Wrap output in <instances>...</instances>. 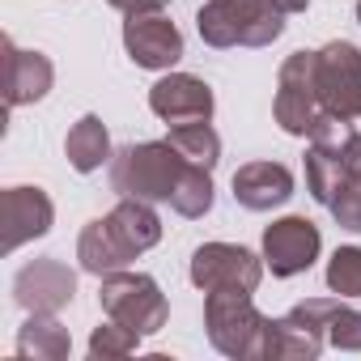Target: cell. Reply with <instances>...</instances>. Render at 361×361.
<instances>
[{
    "mask_svg": "<svg viewBox=\"0 0 361 361\" xmlns=\"http://www.w3.org/2000/svg\"><path fill=\"white\" fill-rule=\"evenodd\" d=\"M98 302H102V314L106 319H119L123 327L140 331V336H153L166 327L170 319V302L161 293V285L149 276V272H106L102 285H98Z\"/></svg>",
    "mask_w": 361,
    "mask_h": 361,
    "instance_id": "5",
    "label": "cell"
},
{
    "mask_svg": "<svg viewBox=\"0 0 361 361\" xmlns=\"http://www.w3.org/2000/svg\"><path fill=\"white\" fill-rule=\"evenodd\" d=\"M319 251H323V234L306 217H281L264 230V264L272 268V276L310 272Z\"/></svg>",
    "mask_w": 361,
    "mask_h": 361,
    "instance_id": "12",
    "label": "cell"
},
{
    "mask_svg": "<svg viewBox=\"0 0 361 361\" xmlns=\"http://www.w3.org/2000/svg\"><path fill=\"white\" fill-rule=\"evenodd\" d=\"M314 81L319 102L331 115L361 119V47L348 39H331L314 51Z\"/></svg>",
    "mask_w": 361,
    "mask_h": 361,
    "instance_id": "8",
    "label": "cell"
},
{
    "mask_svg": "<svg viewBox=\"0 0 361 361\" xmlns=\"http://www.w3.org/2000/svg\"><path fill=\"white\" fill-rule=\"evenodd\" d=\"M178 153H183L192 166H204V170H213L217 161H221V136H217V128H213V119H196V123H174L170 128V136H166Z\"/></svg>",
    "mask_w": 361,
    "mask_h": 361,
    "instance_id": "19",
    "label": "cell"
},
{
    "mask_svg": "<svg viewBox=\"0 0 361 361\" xmlns=\"http://www.w3.org/2000/svg\"><path fill=\"white\" fill-rule=\"evenodd\" d=\"M51 81H56V68L43 51H26L13 39H5V102H9V111L47 98Z\"/></svg>",
    "mask_w": 361,
    "mask_h": 361,
    "instance_id": "16",
    "label": "cell"
},
{
    "mask_svg": "<svg viewBox=\"0 0 361 361\" xmlns=\"http://www.w3.org/2000/svg\"><path fill=\"white\" fill-rule=\"evenodd\" d=\"M344 166H348V174L357 178V188H361V132L353 136V145H348V153H344Z\"/></svg>",
    "mask_w": 361,
    "mask_h": 361,
    "instance_id": "26",
    "label": "cell"
},
{
    "mask_svg": "<svg viewBox=\"0 0 361 361\" xmlns=\"http://www.w3.org/2000/svg\"><path fill=\"white\" fill-rule=\"evenodd\" d=\"M64 157H68V166L77 170V174H94V170H102L115 153H111V132H106V123L98 119V115H81L73 128H68V136H64Z\"/></svg>",
    "mask_w": 361,
    "mask_h": 361,
    "instance_id": "17",
    "label": "cell"
},
{
    "mask_svg": "<svg viewBox=\"0 0 361 361\" xmlns=\"http://www.w3.org/2000/svg\"><path fill=\"white\" fill-rule=\"evenodd\" d=\"M276 9H285V13H306L310 0H276Z\"/></svg>",
    "mask_w": 361,
    "mask_h": 361,
    "instance_id": "27",
    "label": "cell"
},
{
    "mask_svg": "<svg viewBox=\"0 0 361 361\" xmlns=\"http://www.w3.org/2000/svg\"><path fill=\"white\" fill-rule=\"evenodd\" d=\"M188 276L204 293H213V289L255 293L264 281V255H255L251 247H238V243H204V247H196Z\"/></svg>",
    "mask_w": 361,
    "mask_h": 361,
    "instance_id": "9",
    "label": "cell"
},
{
    "mask_svg": "<svg viewBox=\"0 0 361 361\" xmlns=\"http://www.w3.org/2000/svg\"><path fill=\"white\" fill-rule=\"evenodd\" d=\"M149 111L174 128V123H196V119H213L217 98L209 90V81L192 77V73H166L161 81L149 85Z\"/></svg>",
    "mask_w": 361,
    "mask_h": 361,
    "instance_id": "13",
    "label": "cell"
},
{
    "mask_svg": "<svg viewBox=\"0 0 361 361\" xmlns=\"http://www.w3.org/2000/svg\"><path fill=\"white\" fill-rule=\"evenodd\" d=\"M285 9L276 0H209L196 13V30L209 47H268L285 35Z\"/></svg>",
    "mask_w": 361,
    "mask_h": 361,
    "instance_id": "3",
    "label": "cell"
},
{
    "mask_svg": "<svg viewBox=\"0 0 361 361\" xmlns=\"http://www.w3.org/2000/svg\"><path fill=\"white\" fill-rule=\"evenodd\" d=\"M293 196V170L285 161H247L234 170V200L251 213L281 209Z\"/></svg>",
    "mask_w": 361,
    "mask_h": 361,
    "instance_id": "15",
    "label": "cell"
},
{
    "mask_svg": "<svg viewBox=\"0 0 361 361\" xmlns=\"http://www.w3.org/2000/svg\"><path fill=\"white\" fill-rule=\"evenodd\" d=\"M73 298H77V272L56 255L22 264L13 276V302L26 314H60Z\"/></svg>",
    "mask_w": 361,
    "mask_h": 361,
    "instance_id": "10",
    "label": "cell"
},
{
    "mask_svg": "<svg viewBox=\"0 0 361 361\" xmlns=\"http://www.w3.org/2000/svg\"><path fill=\"white\" fill-rule=\"evenodd\" d=\"M268 314L243 289H213L204 298V327L217 353L234 361H264L268 348Z\"/></svg>",
    "mask_w": 361,
    "mask_h": 361,
    "instance_id": "4",
    "label": "cell"
},
{
    "mask_svg": "<svg viewBox=\"0 0 361 361\" xmlns=\"http://www.w3.org/2000/svg\"><path fill=\"white\" fill-rule=\"evenodd\" d=\"M73 353V331L56 314H30L18 331V357L22 361H64Z\"/></svg>",
    "mask_w": 361,
    "mask_h": 361,
    "instance_id": "18",
    "label": "cell"
},
{
    "mask_svg": "<svg viewBox=\"0 0 361 361\" xmlns=\"http://www.w3.org/2000/svg\"><path fill=\"white\" fill-rule=\"evenodd\" d=\"M106 5L132 18V13H161V9L170 5V0H106Z\"/></svg>",
    "mask_w": 361,
    "mask_h": 361,
    "instance_id": "25",
    "label": "cell"
},
{
    "mask_svg": "<svg viewBox=\"0 0 361 361\" xmlns=\"http://www.w3.org/2000/svg\"><path fill=\"white\" fill-rule=\"evenodd\" d=\"M344 298H306L289 314L268 323L264 361H314L327 344V323Z\"/></svg>",
    "mask_w": 361,
    "mask_h": 361,
    "instance_id": "6",
    "label": "cell"
},
{
    "mask_svg": "<svg viewBox=\"0 0 361 361\" xmlns=\"http://www.w3.org/2000/svg\"><path fill=\"white\" fill-rule=\"evenodd\" d=\"M140 348V331L123 327L119 319H106L90 331V357L94 361H106V357H132Z\"/></svg>",
    "mask_w": 361,
    "mask_h": 361,
    "instance_id": "22",
    "label": "cell"
},
{
    "mask_svg": "<svg viewBox=\"0 0 361 361\" xmlns=\"http://www.w3.org/2000/svg\"><path fill=\"white\" fill-rule=\"evenodd\" d=\"M170 209H174L178 217H188V221L204 217V213L213 209V170H204V166H188V174H183V183H178Z\"/></svg>",
    "mask_w": 361,
    "mask_h": 361,
    "instance_id": "21",
    "label": "cell"
},
{
    "mask_svg": "<svg viewBox=\"0 0 361 361\" xmlns=\"http://www.w3.org/2000/svg\"><path fill=\"white\" fill-rule=\"evenodd\" d=\"M157 243H161V217H157V209L149 200L119 196V204L106 217H94L81 230L77 259H81V272H90V276L102 281L106 272L128 268L136 255H145Z\"/></svg>",
    "mask_w": 361,
    "mask_h": 361,
    "instance_id": "1",
    "label": "cell"
},
{
    "mask_svg": "<svg viewBox=\"0 0 361 361\" xmlns=\"http://www.w3.org/2000/svg\"><path fill=\"white\" fill-rule=\"evenodd\" d=\"M319 115H323V102H319V81H314V51H293L276 73L272 119L289 136H310Z\"/></svg>",
    "mask_w": 361,
    "mask_h": 361,
    "instance_id": "7",
    "label": "cell"
},
{
    "mask_svg": "<svg viewBox=\"0 0 361 361\" xmlns=\"http://www.w3.org/2000/svg\"><path fill=\"white\" fill-rule=\"evenodd\" d=\"M327 340L340 348V353H361V310L353 306H336L331 323H327Z\"/></svg>",
    "mask_w": 361,
    "mask_h": 361,
    "instance_id": "24",
    "label": "cell"
},
{
    "mask_svg": "<svg viewBox=\"0 0 361 361\" xmlns=\"http://www.w3.org/2000/svg\"><path fill=\"white\" fill-rule=\"evenodd\" d=\"M357 22H361V0H357Z\"/></svg>",
    "mask_w": 361,
    "mask_h": 361,
    "instance_id": "28",
    "label": "cell"
},
{
    "mask_svg": "<svg viewBox=\"0 0 361 361\" xmlns=\"http://www.w3.org/2000/svg\"><path fill=\"white\" fill-rule=\"evenodd\" d=\"M323 209L336 217V226H340V230L361 234V188H357V178L348 174V166H340L336 183H331V188H327V196H323Z\"/></svg>",
    "mask_w": 361,
    "mask_h": 361,
    "instance_id": "20",
    "label": "cell"
},
{
    "mask_svg": "<svg viewBox=\"0 0 361 361\" xmlns=\"http://www.w3.org/2000/svg\"><path fill=\"white\" fill-rule=\"evenodd\" d=\"M56 221V204L43 188H5V255H13L18 247L43 238Z\"/></svg>",
    "mask_w": 361,
    "mask_h": 361,
    "instance_id": "14",
    "label": "cell"
},
{
    "mask_svg": "<svg viewBox=\"0 0 361 361\" xmlns=\"http://www.w3.org/2000/svg\"><path fill=\"white\" fill-rule=\"evenodd\" d=\"M327 289L336 298H361V247H336L327 259Z\"/></svg>",
    "mask_w": 361,
    "mask_h": 361,
    "instance_id": "23",
    "label": "cell"
},
{
    "mask_svg": "<svg viewBox=\"0 0 361 361\" xmlns=\"http://www.w3.org/2000/svg\"><path fill=\"white\" fill-rule=\"evenodd\" d=\"M188 157L178 153L170 140H140L123 145L111 157V192L115 196H136L149 204H170L178 183L188 174Z\"/></svg>",
    "mask_w": 361,
    "mask_h": 361,
    "instance_id": "2",
    "label": "cell"
},
{
    "mask_svg": "<svg viewBox=\"0 0 361 361\" xmlns=\"http://www.w3.org/2000/svg\"><path fill=\"white\" fill-rule=\"evenodd\" d=\"M123 51L136 68L170 73L183 60V30L161 13H132L123 22Z\"/></svg>",
    "mask_w": 361,
    "mask_h": 361,
    "instance_id": "11",
    "label": "cell"
}]
</instances>
